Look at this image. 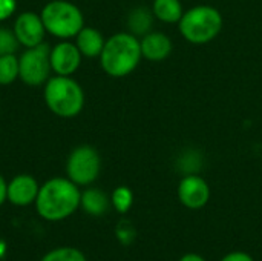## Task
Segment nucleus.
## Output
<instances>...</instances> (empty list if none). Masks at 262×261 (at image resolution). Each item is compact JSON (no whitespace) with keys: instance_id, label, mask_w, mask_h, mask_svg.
Segmentation results:
<instances>
[{"instance_id":"nucleus-1","label":"nucleus","mask_w":262,"mask_h":261,"mask_svg":"<svg viewBox=\"0 0 262 261\" xmlns=\"http://www.w3.org/2000/svg\"><path fill=\"white\" fill-rule=\"evenodd\" d=\"M81 192L69 178L55 177L40 186L35 198V208L41 218L60 222L71 217L80 208Z\"/></svg>"},{"instance_id":"nucleus-2","label":"nucleus","mask_w":262,"mask_h":261,"mask_svg":"<svg viewBox=\"0 0 262 261\" xmlns=\"http://www.w3.org/2000/svg\"><path fill=\"white\" fill-rule=\"evenodd\" d=\"M141 58L140 38L130 32H118L109 37L100 54L103 71L114 78H121L134 72Z\"/></svg>"},{"instance_id":"nucleus-3","label":"nucleus","mask_w":262,"mask_h":261,"mask_svg":"<svg viewBox=\"0 0 262 261\" xmlns=\"http://www.w3.org/2000/svg\"><path fill=\"white\" fill-rule=\"evenodd\" d=\"M180 34L193 45H206L218 37L223 29L221 12L210 5H196L184 11L178 22Z\"/></svg>"},{"instance_id":"nucleus-4","label":"nucleus","mask_w":262,"mask_h":261,"mask_svg":"<svg viewBox=\"0 0 262 261\" xmlns=\"http://www.w3.org/2000/svg\"><path fill=\"white\" fill-rule=\"evenodd\" d=\"M45 102L55 115L71 118L81 112L84 92L69 75H55L49 77L45 85Z\"/></svg>"},{"instance_id":"nucleus-5","label":"nucleus","mask_w":262,"mask_h":261,"mask_svg":"<svg viewBox=\"0 0 262 261\" xmlns=\"http://www.w3.org/2000/svg\"><path fill=\"white\" fill-rule=\"evenodd\" d=\"M46 32L58 38L75 37L84 26V17L81 11L71 2L52 0L49 2L40 14Z\"/></svg>"},{"instance_id":"nucleus-6","label":"nucleus","mask_w":262,"mask_h":261,"mask_svg":"<svg viewBox=\"0 0 262 261\" xmlns=\"http://www.w3.org/2000/svg\"><path fill=\"white\" fill-rule=\"evenodd\" d=\"M101 169V158L95 148L89 145H81L75 148L66 162V174L71 182L77 186H89L92 185Z\"/></svg>"},{"instance_id":"nucleus-7","label":"nucleus","mask_w":262,"mask_h":261,"mask_svg":"<svg viewBox=\"0 0 262 261\" xmlns=\"http://www.w3.org/2000/svg\"><path fill=\"white\" fill-rule=\"evenodd\" d=\"M51 48L46 43L26 48L18 57V78L28 86H40L48 82L51 74Z\"/></svg>"},{"instance_id":"nucleus-8","label":"nucleus","mask_w":262,"mask_h":261,"mask_svg":"<svg viewBox=\"0 0 262 261\" xmlns=\"http://www.w3.org/2000/svg\"><path fill=\"white\" fill-rule=\"evenodd\" d=\"M177 195L184 208L190 211H200L207 206L212 192L209 183L201 175L187 174L180 180Z\"/></svg>"},{"instance_id":"nucleus-9","label":"nucleus","mask_w":262,"mask_h":261,"mask_svg":"<svg viewBox=\"0 0 262 261\" xmlns=\"http://www.w3.org/2000/svg\"><path fill=\"white\" fill-rule=\"evenodd\" d=\"M14 34L20 45L25 48H32L43 43L46 28L38 14L32 11L21 12L14 22Z\"/></svg>"},{"instance_id":"nucleus-10","label":"nucleus","mask_w":262,"mask_h":261,"mask_svg":"<svg viewBox=\"0 0 262 261\" xmlns=\"http://www.w3.org/2000/svg\"><path fill=\"white\" fill-rule=\"evenodd\" d=\"M81 57L83 55L77 48V45L68 40L60 42L49 52L51 68L57 75H72L78 69L81 63Z\"/></svg>"},{"instance_id":"nucleus-11","label":"nucleus","mask_w":262,"mask_h":261,"mask_svg":"<svg viewBox=\"0 0 262 261\" xmlns=\"http://www.w3.org/2000/svg\"><path fill=\"white\" fill-rule=\"evenodd\" d=\"M40 186L32 175L20 174L8 183L6 200L15 206H29L35 203Z\"/></svg>"},{"instance_id":"nucleus-12","label":"nucleus","mask_w":262,"mask_h":261,"mask_svg":"<svg viewBox=\"0 0 262 261\" xmlns=\"http://www.w3.org/2000/svg\"><path fill=\"white\" fill-rule=\"evenodd\" d=\"M140 46H141V55L149 62H163L170 55L173 49V43L170 37L158 31L144 34L140 38Z\"/></svg>"},{"instance_id":"nucleus-13","label":"nucleus","mask_w":262,"mask_h":261,"mask_svg":"<svg viewBox=\"0 0 262 261\" xmlns=\"http://www.w3.org/2000/svg\"><path fill=\"white\" fill-rule=\"evenodd\" d=\"M75 37H77L75 45L80 49L81 55L89 57V58L100 57L106 40H104L103 34L98 29L89 28V26H83L81 31Z\"/></svg>"},{"instance_id":"nucleus-14","label":"nucleus","mask_w":262,"mask_h":261,"mask_svg":"<svg viewBox=\"0 0 262 261\" xmlns=\"http://www.w3.org/2000/svg\"><path fill=\"white\" fill-rule=\"evenodd\" d=\"M80 206L83 211L92 217H101L107 212L111 206V198L97 188H89L84 192H81L80 198Z\"/></svg>"},{"instance_id":"nucleus-15","label":"nucleus","mask_w":262,"mask_h":261,"mask_svg":"<svg viewBox=\"0 0 262 261\" xmlns=\"http://www.w3.org/2000/svg\"><path fill=\"white\" fill-rule=\"evenodd\" d=\"M154 17L163 23H178L184 14L180 0H154L152 3Z\"/></svg>"},{"instance_id":"nucleus-16","label":"nucleus","mask_w":262,"mask_h":261,"mask_svg":"<svg viewBox=\"0 0 262 261\" xmlns=\"http://www.w3.org/2000/svg\"><path fill=\"white\" fill-rule=\"evenodd\" d=\"M154 22V12L144 6L135 8L127 18V25L130 28V34L134 35H144L149 32V28Z\"/></svg>"},{"instance_id":"nucleus-17","label":"nucleus","mask_w":262,"mask_h":261,"mask_svg":"<svg viewBox=\"0 0 262 261\" xmlns=\"http://www.w3.org/2000/svg\"><path fill=\"white\" fill-rule=\"evenodd\" d=\"M134 205V192L127 186H118L111 195V206L118 214H127Z\"/></svg>"},{"instance_id":"nucleus-18","label":"nucleus","mask_w":262,"mask_h":261,"mask_svg":"<svg viewBox=\"0 0 262 261\" xmlns=\"http://www.w3.org/2000/svg\"><path fill=\"white\" fill-rule=\"evenodd\" d=\"M18 78V58L14 54L0 55V85H11Z\"/></svg>"},{"instance_id":"nucleus-19","label":"nucleus","mask_w":262,"mask_h":261,"mask_svg":"<svg viewBox=\"0 0 262 261\" xmlns=\"http://www.w3.org/2000/svg\"><path fill=\"white\" fill-rule=\"evenodd\" d=\"M40 261H88L84 254L75 248H58L48 252Z\"/></svg>"},{"instance_id":"nucleus-20","label":"nucleus","mask_w":262,"mask_h":261,"mask_svg":"<svg viewBox=\"0 0 262 261\" xmlns=\"http://www.w3.org/2000/svg\"><path fill=\"white\" fill-rule=\"evenodd\" d=\"M18 45L20 43H18L14 31H9L6 28H0V55L15 54Z\"/></svg>"},{"instance_id":"nucleus-21","label":"nucleus","mask_w":262,"mask_h":261,"mask_svg":"<svg viewBox=\"0 0 262 261\" xmlns=\"http://www.w3.org/2000/svg\"><path fill=\"white\" fill-rule=\"evenodd\" d=\"M117 237L123 245H130L135 238V228L129 222L123 220L117 226Z\"/></svg>"},{"instance_id":"nucleus-22","label":"nucleus","mask_w":262,"mask_h":261,"mask_svg":"<svg viewBox=\"0 0 262 261\" xmlns=\"http://www.w3.org/2000/svg\"><path fill=\"white\" fill-rule=\"evenodd\" d=\"M15 0H0V22L9 18L15 11Z\"/></svg>"},{"instance_id":"nucleus-23","label":"nucleus","mask_w":262,"mask_h":261,"mask_svg":"<svg viewBox=\"0 0 262 261\" xmlns=\"http://www.w3.org/2000/svg\"><path fill=\"white\" fill-rule=\"evenodd\" d=\"M220 261H255V258L244 251H232L229 254H226Z\"/></svg>"},{"instance_id":"nucleus-24","label":"nucleus","mask_w":262,"mask_h":261,"mask_svg":"<svg viewBox=\"0 0 262 261\" xmlns=\"http://www.w3.org/2000/svg\"><path fill=\"white\" fill-rule=\"evenodd\" d=\"M178 261H207V260H206L203 255L196 254V252H187V254L181 255Z\"/></svg>"},{"instance_id":"nucleus-25","label":"nucleus","mask_w":262,"mask_h":261,"mask_svg":"<svg viewBox=\"0 0 262 261\" xmlns=\"http://www.w3.org/2000/svg\"><path fill=\"white\" fill-rule=\"evenodd\" d=\"M6 189H8V183H6L5 178L0 175V206H2L3 202L6 200Z\"/></svg>"}]
</instances>
